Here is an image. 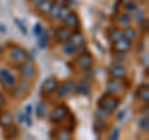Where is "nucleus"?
I'll return each mask as SVG.
<instances>
[{
    "label": "nucleus",
    "instance_id": "24",
    "mask_svg": "<svg viewBox=\"0 0 149 140\" xmlns=\"http://www.w3.org/2000/svg\"><path fill=\"white\" fill-rule=\"evenodd\" d=\"M109 115H111L109 112H107V110H104V109H101V108H98V110H97V113H96L97 119H101V120L108 119Z\"/></svg>",
    "mask_w": 149,
    "mask_h": 140
},
{
    "label": "nucleus",
    "instance_id": "33",
    "mask_svg": "<svg viewBox=\"0 0 149 140\" xmlns=\"http://www.w3.org/2000/svg\"><path fill=\"white\" fill-rule=\"evenodd\" d=\"M15 22H16V24H17V26L19 27H20V29H21V32H22V34H25L26 35V26L24 25V24H22V22L20 21V20H19V19H16V20H15Z\"/></svg>",
    "mask_w": 149,
    "mask_h": 140
},
{
    "label": "nucleus",
    "instance_id": "18",
    "mask_svg": "<svg viewBox=\"0 0 149 140\" xmlns=\"http://www.w3.org/2000/svg\"><path fill=\"white\" fill-rule=\"evenodd\" d=\"M13 124V116L10 113H1L0 114V125L4 128H8Z\"/></svg>",
    "mask_w": 149,
    "mask_h": 140
},
{
    "label": "nucleus",
    "instance_id": "35",
    "mask_svg": "<svg viewBox=\"0 0 149 140\" xmlns=\"http://www.w3.org/2000/svg\"><path fill=\"white\" fill-rule=\"evenodd\" d=\"M41 32H42V26H41L40 24H36L35 25V27H34V35H36V36H39Z\"/></svg>",
    "mask_w": 149,
    "mask_h": 140
},
{
    "label": "nucleus",
    "instance_id": "11",
    "mask_svg": "<svg viewBox=\"0 0 149 140\" xmlns=\"http://www.w3.org/2000/svg\"><path fill=\"white\" fill-rule=\"evenodd\" d=\"M71 35H72V31H70V29H67V27H65V26L58 27V29L55 31V37L60 42H67L70 40V37H71Z\"/></svg>",
    "mask_w": 149,
    "mask_h": 140
},
{
    "label": "nucleus",
    "instance_id": "34",
    "mask_svg": "<svg viewBox=\"0 0 149 140\" xmlns=\"http://www.w3.org/2000/svg\"><path fill=\"white\" fill-rule=\"evenodd\" d=\"M6 133H10V135H8V138L9 139H13L17 134V129L16 128H10L9 130H6Z\"/></svg>",
    "mask_w": 149,
    "mask_h": 140
},
{
    "label": "nucleus",
    "instance_id": "4",
    "mask_svg": "<svg viewBox=\"0 0 149 140\" xmlns=\"http://www.w3.org/2000/svg\"><path fill=\"white\" fill-rule=\"evenodd\" d=\"M10 58L15 62L24 63L26 61H29V60H27L29 58V55H27V52L24 49L19 47V46H15V47H13L10 50Z\"/></svg>",
    "mask_w": 149,
    "mask_h": 140
},
{
    "label": "nucleus",
    "instance_id": "13",
    "mask_svg": "<svg viewBox=\"0 0 149 140\" xmlns=\"http://www.w3.org/2000/svg\"><path fill=\"white\" fill-rule=\"evenodd\" d=\"M68 42L73 45L76 49L78 47H82L83 45H85V36H83L80 31H76V32H72L71 37H70Z\"/></svg>",
    "mask_w": 149,
    "mask_h": 140
},
{
    "label": "nucleus",
    "instance_id": "25",
    "mask_svg": "<svg viewBox=\"0 0 149 140\" xmlns=\"http://www.w3.org/2000/svg\"><path fill=\"white\" fill-rule=\"evenodd\" d=\"M60 11H61V8L57 6V5H55V4H54V6L51 8V11H50L49 15L51 16V19H58V16H60Z\"/></svg>",
    "mask_w": 149,
    "mask_h": 140
},
{
    "label": "nucleus",
    "instance_id": "37",
    "mask_svg": "<svg viewBox=\"0 0 149 140\" xmlns=\"http://www.w3.org/2000/svg\"><path fill=\"white\" fill-rule=\"evenodd\" d=\"M4 104H5V99H4V97H3L1 94H0V108H1V107H3Z\"/></svg>",
    "mask_w": 149,
    "mask_h": 140
},
{
    "label": "nucleus",
    "instance_id": "10",
    "mask_svg": "<svg viewBox=\"0 0 149 140\" xmlns=\"http://www.w3.org/2000/svg\"><path fill=\"white\" fill-rule=\"evenodd\" d=\"M108 71H109L111 76L116 79L123 78L125 76V67L122 66V64H119V63H112L108 68Z\"/></svg>",
    "mask_w": 149,
    "mask_h": 140
},
{
    "label": "nucleus",
    "instance_id": "1",
    "mask_svg": "<svg viewBox=\"0 0 149 140\" xmlns=\"http://www.w3.org/2000/svg\"><path fill=\"white\" fill-rule=\"evenodd\" d=\"M119 103H120L119 98L112 96L108 92H106L101 97V99L98 100V107L101 109H104L107 112H109V113H112V112H114L118 108Z\"/></svg>",
    "mask_w": 149,
    "mask_h": 140
},
{
    "label": "nucleus",
    "instance_id": "6",
    "mask_svg": "<svg viewBox=\"0 0 149 140\" xmlns=\"http://www.w3.org/2000/svg\"><path fill=\"white\" fill-rule=\"evenodd\" d=\"M67 114H68V108L65 104H60L52 110V113L50 115V119H51V122L57 123V122H61Z\"/></svg>",
    "mask_w": 149,
    "mask_h": 140
},
{
    "label": "nucleus",
    "instance_id": "31",
    "mask_svg": "<svg viewBox=\"0 0 149 140\" xmlns=\"http://www.w3.org/2000/svg\"><path fill=\"white\" fill-rule=\"evenodd\" d=\"M118 137H119V129L114 128L109 135V140H118Z\"/></svg>",
    "mask_w": 149,
    "mask_h": 140
},
{
    "label": "nucleus",
    "instance_id": "7",
    "mask_svg": "<svg viewBox=\"0 0 149 140\" xmlns=\"http://www.w3.org/2000/svg\"><path fill=\"white\" fill-rule=\"evenodd\" d=\"M19 71H20L22 77L27 78V79L34 78L35 74H36V68L30 61H26L24 63H21L20 66H19Z\"/></svg>",
    "mask_w": 149,
    "mask_h": 140
},
{
    "label": "nucleus",
    "instance_id": "14",
    "mask_svg": "<svg viewBox=\"0 0 149 140\" xmlns=\"http://www.w3.org/2000/svg\"><path fill=\"white\" fill-rule=\"evenodd\" d=\"M52 6H54L52 0H41V1L37 4V10H39L41 14L47 15V14H50Z\"/></svg>",
    "mask_w": 149,
    "mask_h": 140
},
{
    "label": "nucleus",
    "instance_id": "9",
    "mask_svg": "<svg viewBox=\"0 0 149 140\" xmlns=\"http://www.w3.org/2000/svg\"><path fill=\"white\" fill-rule=\"evenodd\" d=\"M0 81H1L6 87H14L16 83V79L13 76V73L5 68L0 69Z\"/></svg>",
    "mask_w": 149,
    "mask_h": 140
},
{
    "label": "nucleus",
    "instance_id": "39",
    "mask_svg": "<svg viewBox=\"0 0 149 140\" xmlns=\"http://www.w3.org/2000/svg\"><path fill=\"white\" fill-rule=\"evenodd\" d=\"M1 50H3V49H1V46H0V52H1Z\"/></svg>",
    "mask_w": 149,
    "mask_h": 140
},
{
    "label": "nucleus",
    "instance_id": "28",
    "mask_svg": "<svg viewBox=\"0 0 149 140\" xmlns=\"http://www.w3.org/2000/svg\"><path fill=\"white\" fill-rule=\"evenodd\" d=\"M45 113H46V105H45V103H40L36 108V114H37V116L42 118V116H45Z\"/></svg>",
    "mask_w": 149,
    "mask_h": 140
},
{
    "label": "nucleus",
    "instance_id": "23",
    "mask_svg": "<svg viewBox=\"0 0 149 140\" xmlns=\"http://www.w3.org/2000/svg\"><path fill=\"white\" fill-rule=\"evenodd\" d=\"M76 50H77V49L74 47L73 45L70 44L68 41H67V42H65L63 46H62V51H63V52L66 53V55H73L74 52H76Z\"/></svg>",
    "mask_w": 149,
    "mask_h": 140
},
{
    "label": "nucleus",
    "instance_id": "19",
    "mask_svg": "<svg viewBox=\"0 0 149 140\" xmlns=\"http://www.w3.org/2000/svg\"><path fill=\"white\" fill-rule=\"evenodd\" d=\"M56 140H72V132L70 129H62L56 134Z\"/></svg>",
    "mask_w": 149,
    "mask_h": 140
},
{
    "label": "nucleus",
    "instance_id": "29",
    "mask_svg": "<svg viewBox=\"0 0 149 140\" xmlns=\"http://www.w3.org/2000/svg\"><path fill=\"white\" fill-rule=\"evenodd\" d=\"M71 12H72V11H71V9H70V8H67V6L61 8V11H60L58 19H61V20H65V19H66Z\"/></svg>",
    "mask_w": 149,
    "mask_h": 140
},
{
    "label": "nucleus",
    "instance_id": "22",
    "mask_svg": "<svg viewBox=\"0 0 149 140\" xmlns=\"http://www.w3.org/2000/svg\"><path fill=\"white\" fill-rule=\"evenodd\" d=\"M123 37L127 40H134L137 37V32L134 29H130V27H125V29L123 30Z\"/></svg>",
    "mask_w": 149,
    "mask_h": 140
},
{
    "label": "nucleus",
    "instance_id": "17",
    "mask_svg": "<svg viewBox=\"0 0 149 140\" xmlns=\"http://www.w3.org/2000/svg\"><path fill=\"white\" fill-rule=\"evenodd\" d=\"M90 89H91V86L86 79H83L80 83H76V92L81 93V94H87L90 92Z\"/></svg>",
    "mask_w": 149,
    "mask_h": 140
},
{
    "label": "nucleus",
    "instance_id": "26",
    "mask_svg": "<svg viewBox=\"0 0 149 140\" xmlns=\"http://www.w3.org/2000/svg\"><path fill=\"white\" fill-rule=\"evenodd\" d=\"M124 8H125V10H127L128 12H133V14H136L137 10H138V5L136 4V1H130V3H128L127 5H124ZM128 12H127V14H128Z\"/></svg>",
    "mask_w": 149,
    "mask_h": 140
},
{
    "label": "nucleus",
    "instance_id": "8",
    "mask_svg": "<svg viewBox=\"0 0 149 140\" xmlns=\"http://www.w3.org/2000/svg\"><path fill=\"white\" fill-rule=\"evenodd\" d=\"M56 92H57V96L60 98H65V97H67L70 93L76 92V83L73 81H67V82L62 83L61 86H58Z\"/></svg>",
    "mask_w": 149,
    "mask_h": 140
},
{
    "label": "nucleus",
    "instance_id": "12",
    "mask_svg": "<svg viewBox=\"0 0 149 140\" xmlns=\"http://www.w3.org/2000/svg\"><path fill=\"white\" fill-rule=\"evenodd\" d=\"M63 24H65V27H67V29H78V26H80V17L76 14L71 12L63 20Z\"/></svg>",
    "mask_w": 149,
    "mask_h": 140
},
{
    "label": "nucleus",
    "instance_id": "30",
    "mask_svg": "<svg viewBox=\"0 0 149 140\" xmlns=\"http://www.w3.org/2000/svg\"><path fill=\"white\" fill-rule=\"evenodd\" d=\"M106 127V124H104V120H101V119H96V122H95V129L96 130H98V132H101V130H103Z\"/></svg>",
    "mask_w": 149,
    "mask_h": 140
},
{
    "label": "nucleus",
    "instance_id": "38",
    "mask_svg": "<svg viewBox=\"0 0 149 140\" xmlns=\"http://www.w3.org/2000/svg\"><path fill=\"white\" fill-rule=\"evenodd\" d=\"M29 1H31V3H34V4H36V5H37V4H39V3L41 1V0H29Z\"/></svg>",
    "mask_w": 149,
    "mask_h": 140
},
{
    "label": "nucleus",
    "instance_id": "27",
    "mask_svg": "<svg viewBox=\"0 0 149 140\" xmlns=\"http://www.w3.org/2000/svg\"><path fill=\"white\" fill-rule=\"evenodd\" d=\"M46 41H47V36H46L45 30H42V32L39 35V45H40L41 49H44L46 46Z\"/></svg>",
    "mask_w": 149,
    "mask_h": 140
},
{
    "label": "nucleus",
    "instance_id": "2",
    "mask_svg": "<svg viewBox=\"0 0 149 140\" xmlns=\"http://www.w3.org/2000/svg\"><path fill=\"white\" fill-rule=\"evenodd\" d=\"M60 86L58 81L56 79L55 77H50L47 78L46 81L42 83V87H41V91H42V94L45 97H49L51 96L52 93H55L56 91H57V88Z\"/></svg>",
    "mask_w": 149,
    "mask_h": 140
},
{
    "label": "nucleus",
    "instance_id": "20",
    "mask_svg": "<svg viewBox=\"0 0 149 140\" xmlns=\"http://www.w3.org/2000/svg\"><path fill=\"white\" fill-rule=\"evenodd\" d=\"M108 37H109V40L112 41V42H114V41H117V40L123 37V31L118 30V29H111L108 31Z\"/></svg>",
    "mask_w": 149,
    "mask_h": 140
},
{
    "label": "nucleus",
    "instance_id": "16",
    "mask_svg": "<svg viewBox=\"0 0 149 140\" xmlns=\"http://www.w3.org/2000/svg\"><path fill=\"white\" fill-rule=\"evenodd\" d=\"M117 22H118V25H120L122 27H129L130 22H132V19H130V16L127 12H122V14H118Z\"/></svg>",
    "mask_w": 149,
    "mask_h": 140
},
{
    "label": "nucleus",
    "instance_id": "32",
    "mask_svg": "<svg viewBox=\"0 0 149 140\" xmlns=\"http://www.w3.org/2000/svg\"><path fill=\"white\" fill-rule=\"evenodd\" d=\"M139 125H141L142 129H144L147 132L148 128H149V123H148V118H147V116H146V118H143V119H141V123H139Z\"/></svg>",
    "mask_w": 149,
    "mask_h": 140
},
{
    "label": "nucleus",
    "instance_id": "36",
    "mask_svg": "<svg viewBox=\"0 0 149 140\" xmlns=\"http://www.w3.org/2000/svg\"><path fill=\"white\" fill-rule=\"evenodd\" d=\"M55 5H57L60 8L67 6V0H55Z\"/></svg>",
    "mask_w": 149,
    "mask_h": 140
},
{
    "label": "nucleus",
    "instance_id": "15",
    "mask_svg": "<svg viewBox=\"0 0 149 140\" xmlns=\"http://www.w3.org/2000/svg\"><path fill=\"white\" fill-rule=\"evenodd\" d=\"M120 88H122V85H120V82L118 81V79H111V81H108V83H107V92L108 93H113V92H119Z\"/></svg>",
    "mask_w": 149,
    "mask_h": 140
},
{
    "label": "nucleus",
    "instance_id": "3",
    "mask_svg": "<svg viewBox=\"0 0 149 140\" xmlns=\"http://www.w3.org/2000/svg\"><path fill=\"white\" fill-rule=\"evenodd\" d=\"M132 46H133L132 41L122 37V39L114 41V42L112 44V49H113V51L117 53H125V52H128V51L132 50Z\"/></svg>",
    "mask_w": 149,
    "mask_h": 140
},
{
    "label": "nucleus",
    "instance_id": "21",
    "mask_svg": "<svg viewBox=\"0 0 149 140\" xmlns=\"http://www.w3.org/2000/svg\"><path fill=\"white\" fill-rule=\"evenodd\" d=\"M137 96L141 98V100L148 102L149 100V92H148V86H142L137 91Z\"/></svg>",
    "mask_w": 149,
    "mask_h": 140
},
{
    "label": "nucleus",
    "instance_id": "5",
    "mask_svg": "<svg viewBox=\"0 0 149 140\" xmlns=\"http://www.w3.org/2000/svg\"><path fill=\"white\" fill-rule=\"evenodd\" d=\"M93 63H95L93 56L88 52L82 53L80 57H77V60H76V66L82 69H90L93 66Z\"/></svg>",
    "mask_w": 149,
    "mask_h": 140
}]
</instances>
